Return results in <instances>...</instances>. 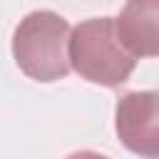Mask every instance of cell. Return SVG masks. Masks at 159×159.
<instances>
[{
  "label": "cell",
  "instance_id": "6da1fadb",
  "mask_svg": "<svg viewBox=\"0 0 159 159\" xmlns=\"http://www.w3.org/2000/svg\"><path fill=\"white\" fill-rule=\"evenodd\" d=\"M70 25L52 10H35L20 20L12 35L17 67L37 80L55 82L70 72Z\"/></svg>",
  "mask_w": 159,
  "mask_h": 159
},
{
  "label": "cell",
  "instance_id": "7a4b0ae2",
  "mask_svg": "<svg viewBox=\"0 0 159 159\" xmlns=\"http://www.w3.org/2000/svg\"><path fill=\"white\" fill-rule=\"evenodd\" d=\"M137 60L122 47L114 17H89L70 32V67L87 82L117 87L129 80Z\"/></svg>",
  "mask_w": 159,
  "mask_h": 159
},
{
  "label": "cell",
  "instance_id": "3957f363",
  "mask_svg": "<svg viewBox=\"0 0 159 159\" xmlns=\"http://www.w3.org/2000/svg\"><path fill=\"white\" fill-rule=\"evenodd\" d=\"M114 127L119 142L144 157L159 159V89L127 92L117 102Z\"/></svg>",
  "mask_w": 159,
  "mask_h": 159
},
{
  "label": "cell",
  "instance_id": "277c9868",
  "mask_svg": "<svg viewBox=\"0 0 159 159\" xmlns=\"http://www.w3.org/2000/svg\"><path fill=\"white\" fill-rule=\"evenodd\" d=\"M122 47L134 57H159V0L127 2L114 20Z\"/></svg>",
  "mask_w": 159,
  "mask_h": 159
},
{
  "label": "cell",
  "instance_id": "5b68a950",
  "mask_svg": "<svg viewBox=\"0 0 159 159\" xmlns=\"http://www.w3.org/2000/svg\"><path fill=\"white\" fill-rule=\"evenodd\" d=\"M67 159H109V157H104V154H99V152H75V154H70Z\"/></svg>",
  "mask_w": 159,
  "mask_h": 159
}]
</instances>
